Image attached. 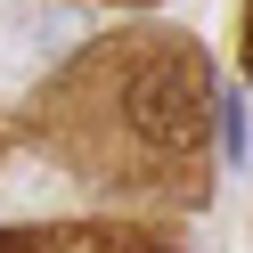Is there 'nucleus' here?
I'll return each instance as SVG.
<instances>
[{
	"label": "nucleus",
	"instance_id": "1",
	"mask_svg": "<svg viewBox=\"0 0 253 253\" xmlns=\"http://www.w3.org/2000/svg\"><path fill=\"white\" fill-rule=\"evenodd\" d=\"M25 139L74 180L155 204H204L220 155V82L188 33H131L90 41L57 66L25 106Z\"/></svg>",
	"mask_w": 253,
	"mask_h": 253
},
{
	"label": "nucleus",
	"instance_id": "2",
	"mask_svg": "<svg viewBox=\"0 0 253 253\" xmlns=\"http://www.w3.org/2000/svg\"><path fill=\"white\" fill-rule=\"evenodd\" d=\"M0 253H180L155 229H115V220H41V229H0Z\"/></svg>",
	"mask_w": 253,
	"mask_h": 253
},
{
	"label": "nucleus",
	"instance_id": "3",
	"mask_svg": "<svg viewBox=\"0 0 253 253\" xmlns=\"http://www.w3.org/2000/svg\"><path fill=\"white\" fill-rule=\"evenodd\" d=\"M220 155L245 164V106H237V90H220Z\"/></svg>",
	"mask_w": 253,
	"mask_h": 253
},
{
	"label": "nucleus",
	"instance_id": "4",
	"mask_svg": "<svg viewBox=\"0 0 253 253\" xmlns=\"http://www.w3.org/2000/svg\"><path fill=\"white\" fill-rule=\"evenodd\" d=\"M245 66H253V0H245Z\"/></svg>",
	"mask_w": 253,
	"mask_h": 253
}]
</instances>
